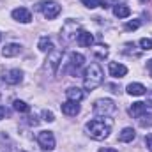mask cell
Wrapping results in <instances>:
<instances>
[{
  "mask_svg": "<svg viewBox=\"0 0 152 152\" xmlns=\"http://www.w3.org/2000/svg\"><path fill=\"white\" fill-rule=\"evenodd\" d=\"M112 127H113V120L108 118V117H104V118H92V120H88L85 124V129H87L88 136L97 140V142L108 138L110 133H112Z\"/></svg>",
  "mask_w": 152,
  "mask_h": 152,
  "instance_id": "6da1fadb",
  "label": "cell"
},
{
  "mask_svg": "<svg viewBox=\"0 0 152 152\" xmlns=\"http://www.w3.org/2000/svg\"><path fill=\"white\" fill-rule=\"evenodd\" d=\"M104 80V73L101 69L99 64H90L87 69H85V75H83V85L87 90H94L97 88Z\"/></svg>",
  "mask_w": 152,
  "mask_h": 152,
  "instance_id": "7a4b0ae2",
  "label": "cell"
},
{
  "mask_svg": "<svg viewBox=\"0 0 152 152\" xmlns=\"http://www.w3.org/2000/svg\"><path fill=\"white\" fill-rule=\"evenodd\" d=\"M92 112L97 117H108V115H113L117 112V106L112 99H97L92 106Z\"/></svg>",
  "mask_w": 152,
  "mask_h": 152,
  "instance_id": "3957f363",
  "label": "cell"
},
{
  "mask_svg": "<svg viewBox=\"0 0 152 152\" xmlns=\"http://www.w3.org/2000/svg\"><path fill=\"white\" fill-rule=\"evenodd\" d=\"M39 9H41V12L44 14V18H46V20H55V18L60 14V11H62L60 4H57V2H53V0L39 4Z\"/></svg>",
  "mask_w": 152,
  "mask_h": 152,
  "instance_id": "277c9868",
  "label": "cell"
},
{
  "mask_svg": "<svg viewBox=\"0 0 152 152\" xmlns=\"http://www.w3.org/2000/svg\"><path fill=\"white\" fill-rule=\"evenodd\" d=\"M37 143L42 151H53L55 149V136L51 131H41L37 134Z\"/></svg>",
  "mask_w": 152,
  "mask_h": 152,
  "instance_id": "5b68a950",
  "label": "cell"
},
{
  "mask_svg": "<svg viewBox=\"0 0 152 152\" xmlns=\"http://www.w3.org/2000/svg\"><path fill=\"white\" fill-rule=\"evenodd\" d=\"M78 28H80V23H76L73 20H69V21H66L64 23V27H62V36L66 41H73L76 37L75 34L78 32Z\"/></svg>",
  "mask_w": 152,
  "mask_h": 152,
  "instance_id": "8992f818",
  "label": "cell"
},
{
  "mask_svg": "<svg viewBox=\"0 0 152 152\" xmlns=\"http://www.w3.org/2000/svg\"><path fill=\"white\" fill-rule=\"evenodd\" d=\"M4 81L7 83V85H18V83H21V80H23V73L20 71V69H9V71H5L4 73Z\"/></svg>",
  "mask_w": 152,
  "mask_h": 152,
  "instance_id": "52a82bcc",
  "label": "cell"
},
{
  "mask_svg": "<svg viewBox=\"0 0 152 152\" xmlns=\"http://www.w3.org/2000/svg\"><path fill=\"white\" fill-rule=\"evenodd\" d=\"M11 16H12V20H16V21H20V23H30V21H32V14H30V11L25 9V7L14 9Z\"/></svg>",
  "mask_w": 152,
  "mask_h": 152,
  "instance_id": "ba28073f",
  "label": "cell"
},
{
  "mask_svg": "<svg viewBox=\"0 0 152 152\" xmlns=\"http://www.w3.org/2000/svg\"><path fill=\"white\" fill-rule=\"evenodd\" d=\"M60 62H62V51L53 50V51L48 53V64H50V67H51L53 73H57V67H58Z\"/></svg>",
  "mask_w": 152,
  "mask_h": 152,
  "instance_id": "9c48e42d",
  "label": "cell"
},
{
  "mask_svg": "<svg viewBox=\"0 0 152 152\" xmlns=\"http://www.w3.org/2000/svg\"><path fill=\"white\" fill-rule=\"evenodd\" d=\"M108 71H110V76H113V78H122L127 75V67L122 64H117V62H110Z\"/></svg>",
  "mask_w": 152,
  "mask_h": 152,
  "instance_id": "30bf717a",
  "label": "cell"
},
{
  "mask_svg": "<svg viewBox=\"0 0 152 152\" xmlns=\"http://www.w3.org/2000/svg\"><path fill=\"white\" fill-rule=\"evenodd\" d=\"M20 53H21V46H20L18 42H9V44H5L4 50H2V55L7 57V58L16 57V55H20Z\"/></svg>",
  "mask_w": 152,
  "mask_h": 152,
  "instance_id": "8fae6325",
  "label": "cell"
},
{
  "mask_svg": "<svg viewBox=\"0 0 152 152\" xmlns=\"http://www.w3.org/2000/svg\"><path fill=\"white\" fill-rule=\"evenodd\" d=\"M62 113H66V115H69V117H73V115H78L80 113V104L76 103V101H66V103H62Z\"/></svg>",
  "mask_w": 152,
  "mask_h": 152,
  "instance_id": "7c38bea8",
  "label": "cell"
},
{
  "mask_svg": "<svg viewBox=\"0 0 152 152\" xmlns=\"http://www.w3.org/2000/svg\"><path fill=\"white\" fill-rule=\"evenodd\" d=\"M76 41H78V44H80L81 48H88V46L94 44V37H92V34H90V32H85V30L78 32Z\"/></svg>",
  "mask_w": 152,
  "mask_h": 152,
  "instance_id": "4fadbf2b",
  "label": "cell"
},
{
  "mask_svg": "<svg viewBox=\"0 0 152 152\" xmlns=\"http://www.w3.org/2000/svg\"><path fill=\"white\" fill-rule=\"evenodd\" d=\"M66 96H67V99L69 101H76V103H80L81 99H83V90L81 88H78V87H69L67 90H66Z\"/></svg>",
  "mask_w": 152,
  "mask_h": 152,
  "instance_id": "5bb4252c",
  "label": "cell"
},
{
  "mask_svg": "<svg viewBox=\"0 0 152 152\" xmlns=\"http://www.w3.org/2000/svg\"><path fill=\"white\" fill-rule=\"evenodd\" d=\"M134 136H136V131H134L133 127H124V129H122V133L118 134V142L129 143V142H133V140H134Z\"/></svg>",
  "mask_w": 152,
  "mask_h": 152,
  "instance_id": "9a60e30c",
  "label": "cell"
},
{
  "mask_svg": "<svg viewBox=\"0 0 152 152\" xmlns=\"http://www.w3.org/2000/svg\"><path fill=\"white\" fill-rule=\"evenodd\" d=\"M69 64H71V67H73V69L78 71V69L85 64V57H83L81 53H75V51H73V53L69 55Z\"/></svg>",
  "mask_w": 152,
  "mask_h": 152,
  "instance_id": "2e32d148",
  "label": "cell"
},
{
  "mask_svg": "<svg viewBox=\"0 0 152 152\" xmlns=\"http://www.w3.org/2000/svg\"><path fill=\"white\" fill-rule=\"evenodd\" d=\"M147 92V88L142 83H129L127 85V94L129 96H143Z\"/></svg>",
  "mask_w": 152,
  "mask_h": 152,
  "instance_id": "e0dca14e",
  "label": "cell"
},
{
  "mask_svg": "<svg viewBox=\"0 0 152 152\" xmlns=\"http://www.w3.org/2000/svg\"><path fill=\"white\" fill-rule=\"evenodd\" d=\"M147 112V106H145V103H133V106L129 108V115L131 117H140V115H143Z\"/></svg>",
  "mask_w": 152,
  "mask_h": 152,
  "instance_id": "ac0fdd59",
  "label": "cell"
},
{
  "mask_svg": "<svg viewBox=\"0 0 152 152\" xmlns=\"http://www.w3.org/2000/svg\"><path fill=\"white\" fill-rule=\"evenodd\" d=\"M37 48L41 51H44V53H50V51H53L55 48H53V42H51V39L50 37H41L37 42Z\"/></svg>",
  "mask_w": 152,
  "mask_h": 152,
  "instance_id": "d6986e66",
  "label": "cell"
},
{
  "mask_svg": "<svg viewBox=\"0 0 152 152\" xmlns=\"http://www.w3.org/2000/svg\"><path fill=\"white\" fill-rule=\"evenodd\" d=\"M113 14L117 18H127L131 14V9L127 5H115L113 7Z\"/></svg>",
  "mask_w": 152,
  "mask_h": 152,
  "instance_id": "ffe728a7",
  "label": "cell"
},
{
  "mask_svg": "<svg viewBox=\"0 0 152 152\" xmlns=\"http://www.w3.org/2000/svg\"><path fill=\"white\" fill-rule=\"evenodd\" d=\"M12 106H14V110L20 112V113H28V112H30V106H28L25 101H20V99H16V101L12 103Z\"/></svg>",
  "mask_w": 152,
  "mask_h": 152,
  "instance_id": "44dd1931",
  "label": "cell"
},
{
  "mask_svg": "<svg viewBox=\"0 0 152 152\" xmlns=\"http://www.w3.org/2000/svg\"><path fill=\"white\" fill-rule=\"evenodd\" d=\"M138 124L140 127H151L152 126V113H143L138 117Z\"/></svg>",
  "mask_w": 152,
  "mask_h": 152,
  "instance_id": "7402d4cb",
  "label": "cell"
},
{
  "mask_svg": "<svg viewBox=\"0 0 152 152\" xmlns=\"http://www.w3.org/2000/svg\"><path fill=\"white\" fill-rule=\"evenodd\" d=\"M94 53H96L99 58H106V57H108V50H106V46H103V44L96 46V48H94Z\"/></svg>",
  "mask_w": 152,
  "mask_h": 152,
  "instance_id": "603a6c76",
  "label": "cell"
},
{
  "mask_svg": "<svg viewBox=\"0 0 152 152\" xmlns=\"http://www.w3.org/2000/svg\"><path fill=\"white\" fill-rule=\"evenodd\" d=\"M140 25H142L140 20H133V21H127V23L124 25V30H136Z\"/></svg>",
  "mask_w": 152,
  "mask_h": 152,
  "instance_id": "cb8c5ba5",
  "label": "cell"
},
{
  "mask_svg": "<svg viewBox=\"0 0 152 152\" xmlns=\"http://www.w3.org/2000/svg\"><path fill=\"white\" fill-rule=\"evenodd\" d=\"M140 46H142V50H143V51L152 50V39H147V37L140 39Z\"/></svg>",
  "mask_w": 152,
  "mask_h": 152,
  "instance_id": "d4e9b609",
  "label": "cell"
},
{
  "mask_svg": "<svg viewBox=\"0 0 152 152\" xmlns=\"http://www.w3.org/2000/svg\"><path fill=\"white\" fill-rule=\"evenodd\" d=\"M81 4L85 5V7H88V9H96V7H99L101 4H99V0H81Z\"/></svg>",
  "mask_w": 152,
  "mask_h": 152,
  "instance_id": "484cf974",
  "label": "cell"
},
{
  "mask_svg": "<svg viewBox=\"0 0 152 152\" xmlns=\"http://www.w3.org/2000/svg\"><path fill=\"white\" fill-rule=\"evenodd\" d=\"M42 118H44L46 122H53V120H55V115H53V112H50V110H44V112H42Z\"/></svg>",
  "mask_w": 152,
  "mask_h": 152,
  "instance_id": "4316f807",
  "label": "cell"
},
{
  "mask_svg": "<svg viewBox=\"0 0 152 152\" xmlns=\"http://www.w3.org/2000/svg\"><path fill=\"white\" fill-rule=\"evenodd\" d=\"M118 0H103L101 2V7H110V5H117Z\"/></svg>",
  "mask_w": 152,
  "mask_h": 152,
  "instance_id": "83f0119b",
  "label": "cell"
},
{
  "mask_svg": "<svg viewBox=\"0 0 152 152\" xmlns=\"http://www.w3.org/2000/svg\"><path fill=\"white\" fill-rule=\"evenodd\" d=\"M145 145H147L149 152H152V134H147L145 136Z\"/></svg>",
  "mask_w": 152,
  "mask_h": 152,
  "instance_id": "f1b7e54d",
  "label": "cell"
},
{
  "mask_svg": "<svg viewBox=\"0 0 152 152\" xmlns=\"http://www.w3.org/2000/svg\"><path fill=\"white\" fill-rule=\"evenodd\" d=\"M27 122H28L30 126H37V124H39V120L36 118V115H34V117H28V120H27Z\"/></svg>",
  "mask_w": 152,
  "mask_h": 152,
  "instance_id": "f546056e",
  "label": "cell"
},
{
  "mask_svg": "<svg viewBox=\"0 0 152 152\" xmlns=\"http://www.w3.org/2000/svg\"><path fill=\"white\" fill-rule=\"evenodd\" d=\"M145 106H151L152 108V92L147 94V103H145Z\"/></svg>",
  "mask_w": 152,
  "mask_h": 152,
  "instance_id": "4dcf8cb0",
  "label": "cell"
},
{
  "mask_svg": "<svg viewBox=\"0 0 152 152\" xmlns=\"http://www.w3.org/2000/svg\"><path fill=\"white\" fill-rule=\"evenodd\" d=\"M5 115H7V110H5L4 106H0V120H2V118H4Z\"/></svg>",
  "mask_w": 152,
  "mask_h": 152,
  "instance_id": "1f68e13d",
  "label": "cell"
},
{
  "mask_svg": "<svg viewBox=\"0 0 152 152\" xmlns=\"http://www.w3.org/2000/svg\"><path fill=\"white\" fill-rule=\"evenodd\" d=\"M99 152H118L117 149H112V147H104V149H101Z\"/></svg>",
  "mask_w": 152,
  "mask_h": 152,
  "instance_id": "d6a6232c",
  "label": "cell"
},
{
  "mask_svg": "<svg viewBox=\"0 0 152 152\" xmlns=\"http://www.w3.org/2000/svg\"><path fill=\"white\" fill-rule=\"evenodd\" d=\"M147 69H149V75H151V78H152V58L147 62Z\"/></svg>",
  "mask_w": 152,
  "mask_h": 152,
  "instance_id": "836d02e7",
  "label": "cell"
},
{
  "mask_svg": "<svg viewBox=\"0 0 152 152\" xmlns=\"http://www.w3.org/2000/svg\"><path fill=\"white\" fill-rule=\"evenodd\" d=\"M140 2H147V0H140Z\"/></svg>",
  "mask_w": 152,
  "mask_h": 152,
  "instance_id": "e575fe53",
  "label": "cell"
},
{
  "mask_svg": "<svg viewBox=\"0 0 152 152\" xmlns=\"http://www.w3.org/2000/svg\"><path fill=\"white\" fill-rule=\"evenodd\" d=\"M20 152H25V151H20Z\"/></svg>",
  "mask_w": 152,
  "mask_h": 152,
  "instance_id": "d590c367",
  "label": "cell"
},
{
  "mask_svg": "<svg viewBox=\"0 0 152 152\" xmlns=\"http://www.w3.org/2000/svg\"><path fill=\"white\" fill-rule=\"evenodd\" d=\"M0 37H2V36H0Z\"/></svg>",
  "mask_w": 152,
  "mask_h": 152,
  "instance_id": "8d00e7d4",
  "label": "cell"
}]
</instances>
